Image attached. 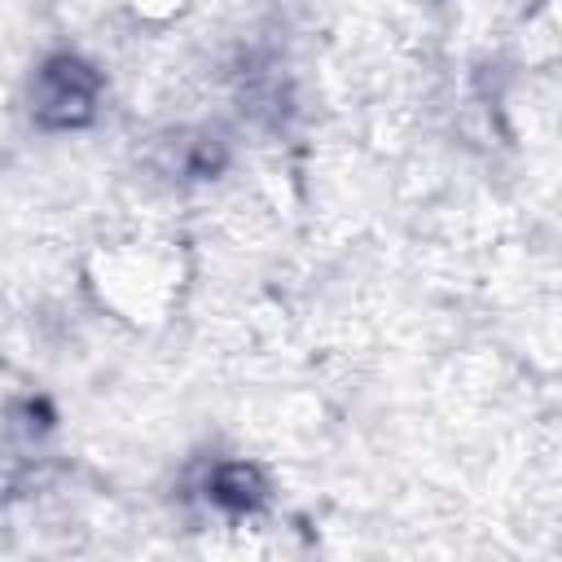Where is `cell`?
I'll list each match as a JSON object with an SVG mask.
<instances>
[{
	"instance_id": "cell-1",
	"label": "cell",
	"mask_w": 562,
	"mask_h": 562,
	"mask_svg": "<svg viewBox=\"0 0 562 562\" xmlns=\"http://www.w3.org/2000/svg\"><path fill=\"white\" fill-rule=\"evenodd\" d=\"M97 70L79 57H53L35 79V119L44 127H83L97 110Z\"/></svg>"
},
{
	"instance_id": "cell-2",
	"label": "cell",
	"mask_w": 562,
	"mask_h": 562,
	"mask_svg": "<svg viewBox=\"0 0 562 562\" xmlns=\"http://www.w3.org/2000/svg\"><path fill=\"white\" fill-rule=\"evenodd\" d=\"M211 501L224 509V514H255L263 501H268V483H263V470L250 465V461H224L211 483H206Z\"/></svg>"
}]
</instances>
